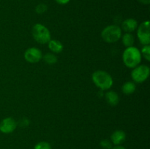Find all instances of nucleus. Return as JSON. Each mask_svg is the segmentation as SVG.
Listing matches in <instances>:
<instances>
[{"label":"nucleus","mask_w":150,"mask_h":149,"mask_svg":"<svg viewBox=\"0 0 150 149\" xmlns=\"http://www.w3.org/2000/svg\"><path fill=\"white\" fill-rule=\"evenodd\" d=\"M34 149H51V145L48 142L42 141L37 143Z\"/></svg>","instance_id":"nucleus-17"},{"label":"nucleus","mask_w":150,"mask_h":149,"mask_svg":"<svg viewBox=\"0 0 150 149\" xmlns=\"http://www.w3.org/2000/svg\"><path fill=\"white\" fill-rule=\"evenodd\" d=\"M24 58L30 64L38 63L42 58V51L38 48H29L24 52Z\"/></svg>","instance_id":"nucleus-7"},{"label":"nucleus","mask_w":150,"mask_h":149,"mask_svg":"<svg viewBox=\"0 0 150 149\" xmlns=\"http://www.w3.org/2000/svg\"><path fill=\"white\" fill-rule=\"evenodd\" d=\"M122 29L117 25H109L101 32V37L108 43H114L121 39Z\"/></svg>","instance_id":"nucleus-3"},{"label":"nucleus","mask_w":150,"mask_h":149,"mask_svg":"<svg viewBox=\"0 0 150 149\" xmlns=\"http://www.w3.org/2000/svg\"><path fill=\"white\" fill-rule=\"evenodd\" d=\"M137 37L139 42L143 45H149L150 43V30L149 21L145 20L138 26Z\"/></svg>","instance_id":"nucleus-6"},{"label":"nucleus","mask_w":150,"mask_h":149,"mask_svg":"<svg viewBox=\"0 0 150 149\" xmlns=\"http://www.w3.org/2000/svg\"><path fill=\"white\" fill-rule=\"evenodd\" d=\"M138 1L143 4H149L150 3V0H138Z\"/></svg>","instance_id":"nucleus-22"},{"label":"nucleus","mask_w":150,"mask_h":149,"mask_svg":"<svg viewBox=\"0 0 150 149\" xmlns=\"http://www.w3.org/2000/svg\"><path fill=\"white\" fill-rule=\"evenodd\" d=\"M55 1H57L58 4L64 5V4H67V3H69V1H70V0H55Z\"/></svg>","instance_id":"nucleus-21"},{"label":"nucleus","mask_w":150,"mask_h":149,"mask_svg":"<svg viewBox=\"0 0 150 149\" xmlns=\"http://www.w3.org/2000/svg\"><path fill=\"white\" fill-rule=\"evenodd\" d=\"M141 53H142V56H143L144 57V58L146 60V61H150V46H149V45H144V47L142 48V51H141Z\"/></svg>","instance_id":"nucleus-16"},{"label":"nucleus","mask_w":150,"mask_h":149,"mask_svg":"<svg viewBox=\"0 0 150 149\" xmlns=\"http://www.w3.org/2000/svg\"><path fill=\"white\" fill-rule=\"evenodd\" d=\"M94 84L102 91L109 90L114 84V80L109 73L103 70H97L92 74Z\"/></svg>","instance_id":"nucleus-2"},{"label":"nucleus","mask_w":150,"mask_h":149,"mask_svg":"<svg viewBox=\"0 0 150 149\" xmlns=\"http://www.w3.org/2000/svg\"><path fill=\"white\" fill-rule=\"evenodd\" d=\"M122 41L125 47L129 48L133 46L134 45L135 37L131 33H125L123 36H122Z\"/></svg>","instance_id":"nucleus-14"},{"label":"nucleus","mask_w":150,"mask_h":149,"mask_svg":"<svg viewBox=\"0 0 150 149\" xmlns=\"http://www.w3.org/2000/svg\"><path fill=\"white\" fill-rule=\"evenodd\" d=\"M100 145L103 149H111L113 148V144L111 141H110L109 140H107V139L101 140L100 143Z\"/></svg>","instance_id":"nucleus-18"},{"label":"nucleus","mask_w":150,"mask_h":149,"mask_svg":"<svg viewBox=\"0 0 150 149\" xmlns=\"http://www.w3.org/2000/svg\"><path fill=\"white\" fill-rule=\"evenodd\" d=\"M138 22L136 19L134 18H127L122 23V29L124 30L126 33H131L134 32L136 29H137Z\"/></svg>","instance_id":"nucleus-9"},{"label":"nucleus","mask_w":150,"mask_h":149,"mask_svg":"<svg viewBox=\"0 0 150 149\" xmlns=\"http://www.w3.org/2000/svg\"><path fill=\"white\" fill-rule=\"evenodd\" d=\"M111 149H125V148H124L123 146H122L121 145H115Z\"/></svg>","instance_id":"nucleus-23"},{"label":"nucleus","mask_w":150,"mask_h":149,"mask_svg":"<svg viewBox=\"0 0 150 149\" xmlns=\"http://www.w3.org/2000/svg\"><path fill=\"white\" fill-rule=\"evenodd\" d=\"M21 124L20 125L21 126V127H27V126H29V121L27 119V118H23V119L21 120Z\"/></svg>","instance_id":"nucleus-20"},{"label":"nucleus","mask_w":150,"mask_h":149,"mask_svg":"<svg viewBox=\"0 0 150 149\" xmlns=\"http://www.w3.org/2000/svg\"><path fill=\"white\" fill-rule=\"evenodd\" d=\"M142 56L141 51L134 46L126 48L122 54V61L125 65L133 69L139 65L142 61Z\"/></svg>","instance_id":"nucleus-1"},{"label":"nucleus","mask_w":150,"mask_h":149,"mask_svg":"<svg viewBox=\"0 0 150 149\" xmlns=\"http://www.w3.org/2000/svg\"><path fill=\"white\" fill-rule=\"evenodd\" d=\"M107 103L111 106H117L120 102V97L117 92L114 91H108L105 94Z\"/></svg>","instance_id":"nucleus-11"},{"label":"nucleus","mask_w":150,"mask_h":149,"mask_svg":"<svg viewBox=\"0 0 150 149\" xmlns=\"http://www.w3.org/2000/svg\"><path fill=\"white\" fill-rule=\"evenodd\" d=\"M126 140V134L123 130H116L111 136V141L115 145H120Z\"/></svg>","instance_id":"nucleus-10"},{"label":"nucleus","mask_w":150,"mask_h":149,"mask_svg":"<svg viewBox=\"0 0 150 149\" xmlns=\"http://www.w3.org/2000/svg\"><path fill=\"white\" fill-rule=\"evenodd\" d=\"M48 46L50 51L54 53H59L63 51V44L57 39H51L48 42Z\"/></svg>","instance_id":"nucleus-12"},{"label":"nucleus","mask_w":150,"mask_h":149,"mask_svg":"<svg viewBox=\"0 0 150 149\" xmlns=\"http://www.w3.org/2000/svg\"><path fill=\"white\" fill-rule=\"evenodd\" d=\"M136 90V86L134 82L127 81L122 86V91L125 95L133 94Z\"/></svg>","instance_id":"nucleus-13"},{"label":"nucleus","mask_w":150,"mask_h":149,"mask_svg":"<svg viewBox=\"0 0 150 149\" xmlns=\"http://www.w3.org/2000/svg\"><path fill=\"white\" fill-rule=\"evenodd\" d=\"M149 67L148 66L139 64L132 70L131 77L134 83H142L147 80L149 76Z\"/></svg>","instance_id":"nucleus-5"},{"label":"nucleus","mask_w":150,"mask_h":149,"mask_svg":"<svg viewBox=\"0 0 150 149\" xmlns=\"http://www.w3.org/2000/svg\"><path fill=\"white\" fill-rule=\"evenodd\" d=\"M17 122L14 118L7 117L0 122V131L3 134H10L16 130Z\"/></svg>","instance_id":"nucleus-8"},{"label":"nucleus","mask_w":150,"mask_h":149,"mask_svg":"<svg viewBox=\"0 0 150 149\" xmlns=\"http://www.w3.org/2000/svg\"><path fill=\"white\" fill-rule=\"evenodd\" d=\"M48 10V7L46 4H39L37 5L36 8H35V12L38 14H42V13H45Z\"/></svg>","instance_id":"nucleus-19"},{"label":"nucleus","mask_w":150,"mask_h":149,"mask_svg":"<svg viewBox=\"0 0 150 149\" xmlns=\"http://www.w3.org/2000/svg\"><path fill=\"white\" fill-rule=\"evenodd\" d=\"M32 34L35 40L40 44H46L51 39L49 29L41 23H36L32 27Z\"/></svg>","instance_id":"nucleus-4"},{"label":"nucleus","mask_w":150,"mask_h":149,"mask_svg":"<svg viewBox=\"0 0 150 149\" xmlns=\"http://www.w3.org/2000/svg\"><path fill=\"white\" fill-rule=\"evenodd\" d=\"M42 58H43L44 61L47 64H49V65L55 64L57 62V61H58L57 56L55 54L52 53H45V55L42 56Z\"/></svg>","instance_id":"nucleus-15"}]
</instances>
